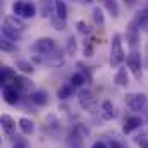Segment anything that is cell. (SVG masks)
Returning <instances> with one entry per match:
<instances>
[{
	"label": "cell",
	"mask_w": 148,
	"mask_h": 148,
	"mask_svg": "<svg viewBox=\"0 0 148 148\" xmlns=\"http://www.w3.org/2000/svg\"><path fill=\"white\" fill-rule=\"evenodd\" d=\"M124 59H126V55H124L121 35H114V38H112V47H110V66L112 67H119L124 62Z\"/></svg>",
	"instance_id": "cell-1"
},
{
	"label": "cell",
	"mask_w": 148,
	"mask_h": 148,
	"mask_svg": "<svg viewBox=\"0 0 148 148\" xmlns=\"http://www.w3.org/2000/svg\"><path fill=\"white\" fill-rule=\"evenodd\" d=\"M12 10L17 17H24V19H31L36 16V7L31 2H24V0H17L12 3Z\"/></svg>",
	"instance_id": "cell-2"
},
{
	"label": "cell",
	"mask_w": 148,
	"mask_h": 148,
	"mask_svg": "<svg viewBox=\"0 0 148 148\" xmlns=\"http://www.w3.org/2000/svg\"><path fill=\"white\" fill-rule=\"evenodd\" d=\"M77 100H79V105H81L84 110H88V112H95L97 110L98 100H97V97L93 95V91H90V90H83V91L79 93Z\"/></svg>",
	"instance_id": "cell-3"
},
{
	"label": "cell",
	"mask_w": 148,
	"mask_h": 148,
	"mask_svg": "<svg viewBox=\"0 0 148 148\" xmlns=\"http://www.w3.org/2000/svg\"><path fill=\"white\" fill-rule=\"evenodd\" d=\"M148 98L145 93H127L126 95V105L131 110H143V107L147 105Z\"/></svg>",
	"instance_id": "cell-4"
},
{
	"label": "cell",
	"mask_w": 148,
	"mask_h": 148,
	"mask_svg": "<svg viewBox=\"0 0 148 148\" xmlns=\"http://www.w3.org/2000/svg\"><path fill=\"white\" fill-rule=\"evenodd\" d=\"M31 50L35 53H41V55L43 53H50V52L55 50V40L53 38H40V40H36L33 43Z\"/></svg>",
	"instance_id": "cell-5"
},
{
	"label": "cell",
	"mask_w": 148,
	"mask_h": 148,
	"mask_svg": "<svg viewBox=\"0 0 148 148\" xmlns=\"http://www.w3.org/2000/svg\"><path fill=\"white\" fill-rule=\"evenodd\" d=\"M126 62H127L129 71L134 74V77H136V79H140V77H141V55H140L136 50H133V52L127 55Z\"/></svg>",
	"instance_id": "cell-6"
},
{
	"label": "cell",
	"mask_w": 148,
	"mask_h": 148,
	"mask_svg": "<svg viewBox=\"0 0 148 148\" xmlns=\"http://www.w3.org/2000/svg\"><path fill=\"white\" fill-rule=\"evenodd\" d=\"M2 97L9 105H16L19 102V88L16 84H7V86H3Z\"/></svg>",
	"instance_id": "cell-7"
},
{
	"label": "cell",
	"mask_w": 148,
	"mask_h": 148,
	"mask_svg": "<svg viewBox=\"0 0 148 148\" xmlns=\"http://www.w3.org/2000/svg\"><path fill=\"white\" fill-rule=\"evenodd\" d=\"M0 122H2V129H3V133H5L7 136H12V134L16 133V121H14L10 115L3 114L2 119H0Z\"/></svg>",
	"instance_id": "cell-8"
},
{
	"label": "cell",
	"mask_w": 148,
	"mask_h": 148,
	"mask_svg": "<svg viewBox=\"0 0 148 148\" xmlns=\"http://www.w3.org/2000/svg\"><path fill=\"white\" fill-rule=\"evenodd\" d=\"M141 124H143L141 117H138V115H133V117H129V119L126 121V124H124L122 131H124L126 134H129V133H133L134 129H140V127H141Z\"/></svg>",
	"instance_id": "cell-9"
},
{
	"label": "cell",
	"mask_w": 148,
	"mask_h": 148,
	"mask_svg": "<svg viewBox=\"0 0 148 148\" xmlns=\"http://www.w3.org/2000/svg\"><path fill=\"white\" fill-rule=\"evenodd\" d=\"M100 114H102V117L105 119V121H110L115 117V109H114V105H112L110 100H103L102 103H100Z\"/></svg>",
	"instance_id": "cell-10"
},
{
	"label": "cell",
	"mask_w": 148,
	"mask_h": 148,
	"mask_svg": "<svg viewBox=\"0 0 148 148\" xmlns=\"http://www.w3.org/2000/svg\"><path fill=\"white\" fill-rule=\"evenodd\" d=\"M16 73L10 69V67H7V66H3L2 67V73H0V81H2V84L3 86H7V84H10V83H14L16 81Z\"/></svg>",
	"instance_id": "cell-11"
},
{
	"label": "cell",
	"mask_w": 148,
	"mask_h": 148,
	"mask_svg": "<svg viewBox=\"0 0 148 148\" xmlns=\"http://www.w3.org/2000/svg\"><path fill=\"white\" fill-rule=\"evenodd\" d=\"M17 126H19V129H21L24 134H31V133L35 131V122H33L31 119H28V117H21L19 122H17Z\"/></svg>",
	"instance_id": "cell-12"
},
{
	"label": "cell",
	"mask_w": 148,
	"mask_h": 148,
	"mask_svg": "<svg viewBox=\"0 0 148 148\" xmlns=\"http://www.w3.org/2000/svg\"><path fill=\"white\" fill-rule=\"evenodd\" d=\"M114 83H115L117 86H127V84H129V76H127V71H126L124 67H121V69L115 73Z\"/></svg>",
	"instance_id": "cell-13"
},
{
	"label": "cell",
	"mask_w": 148,
	"mask_h": 148,
	"mask_svg": "<svg viewBox=\"0 0 148 148\" xmlns=\"http://www.w3.org/2000/svg\"><path fill=\"white\" fill-rule=\"evenodd\" d=\"M5 26H10V28H14V29H17V31H23L26 26H24V23L21 21V19H17V16H7L5 17Z\"/></svg>",
	"instance_id": "cell-14"
},
{
	"label": "cell",
	"mask_w": 148,
	"mask_h": 148,
	"mask_svg": "<svg viewBox=\"0 0 148 148\" xmlns=\"http://www.w3.org/2000/svg\"><path fill=\"white\" fill-rule=\"evenodd\" d=\"M148 24V9H143L136 14L134 21H133V26L134 28H141V26H147Z\"/></svg>",
	"instance_id": "cell-15"
},
{
	"label": "cell",
	"mask_w": 148,
	"mask_h": 148,
	"mask_svg": "<svg viewBox=\"0 0 148 148\" xmlns=\"http://www.w3.org/2000/svg\"><path fill=\"white\" fill-rule=\"evenodd\" d=\"M74 84H64V86H60L59 88V91H57V97L60 98V100H67V98H71L73 97V93H74Z\"/></svg>",
	"instance_id": "cell-16"
},
{
	"label": "cell",
	"mask_w": 148,
	"mask_h": 148,
	"mask_svg": "<svg viewBox=\"0 0 148 148\" xmlns=\"http://www.w3.org/2000/svg\"><path fill=\"white\" fill-rule=\"evenodd\" d=\"M53 7H55V12H57V17H60L62 21L67 19V5L64 0H55L53 2Z\"/></svg>",
	"instance_id": "cell-17"
},
{
	"label": "cell",
	"mask_w": 148,
	"mask_h": 148,
	"mask_svg": "<svg viewBox=\"0 0 148 148\" xmlns=\"http://www.w3.org/2000/svg\"><path fill=\"white\" fill-rule=\"evenodd\" d=\"M2 33H3V36L7 38V40H10V41H17V40L21 38V31L14 29V28H10V26H5V24H3V28H2Z\"/></svg>",
	"instance_id": "cell-18"
},
{
	"label": "cell",
	"mask_w": 148,
	"mask_h": 148,
	"mask_svg": "<svg viewBox=\"0 0 148 148\" xmlns=\"http://www.w3.org/2000/svg\"><path fill=\"white\" fill-rule=\"evenodd\" d=\"M31 102L41 107V105H47V102H48V97H47V93H45L43 90H38V91H35V93L31 95Z\"/></svg>",
	"instance_id": "cell-19"
},
{
	"label": "cell",
	"mask_w": 148,
	"mask_h": 148,
	"mask_svg": "<svg viewBox=\"0 0 148 148\" xmlns=\"http://www.w3.org/2000/svg\"><path fill=\"white\" fill-rule=\"evenodd\" d=\"M103 2V5H105V9L110 12L114 17H117L119 16V7H117V3H115V0H102Z\"/></svg>",
	"instance_id": "cell-20"
},
{
	"label": "cell",
	"mask_w": 148,
	"mask_h": 148,
	"mask_svg": "<svg viewBox=\"0 0 148 148\" xmlns=\"http://www.w3.org/2000/svg\"><path fill=\"white\" fill-rule=\"evenodd\" d=\"M83 140H84V138H81L79 134L73 133L71 138H69V147L71 148H83Z\"/></svg>",
	"instance_id": "cell-21"
},
{
	"label": "cell",
	"mask_w": 148,
	"mask_h": 148,
	"mask_svg": "<svg viewBox=\"0 0 148 148\" xmlns=\"http://www.w3.org/2000/svg\"><path fill=\"white\" fill-rule=\"evenodd\" d=\"M73 133H76V134H79L81 138H86L88 134H90V129L84 126V124H76L73 129Z\"/></svg>",
	"instance_id": "cell-22"
},
{
	"label": "cell",
	"mask_w": 148,
	"mask_h": 148,
	"mask_svg": "<svg viewBox=\"0 0 148 148\" xmlns=\"http://www.w3.org/2000/svg\"><path fill=\"white\" fill-rule=\"evenodd\" d=\"M86 83V79H84V74L81 73H76L71 76V84H74V86H83Z\"/></svg>",
	"instance_id": "cell-23"
},
{
	"label": "cell",
	"mask_w": 148,
	"mask_h": 148,
	"mask_svg": "<svg viewBox=\"0 0 148 148\" xmlns=\"http://www.w3.org/2000/svg\"><path fill=\"white\" fill-rule=\"evenodd\" d=\"M93 21L98 24V26H102L103 23H105V19H103V12H102V9H98V7H95L93 9Z\"/></svg>",
	"instance_id": "cell-24"
},
{
	"label": "cell",
	"mask_w": 148,
	"mask_h": 148,
	"mask_svg": "<svg viewBox=\"0 0 148 148\" xmlns=\"http://www.w3.org/2000/svg\"><path fill=\"white\" fill-rule=\"evenodd\" d=\"M17 67H19V69H21V71H23V73H33V66H31V64H29V62H24V60H19V62H17Z\"/></svg>",
	"instance_id": "cell-25"
},
{
	"label": "cell",
	"mask_w": 148,
	"mask_h": 148,
	"mask_svg": "<svg viewBox=\"0 0 148 148\" xmlns=\"http://www.w3.org/2000/svg\"><path fill=\"white\" fill-rule=\"evenodd\" d=\"M76 26H77V31H79V33H83V35H90V28H88V24H86L84 21H77Z\"/></svg>",
	"instance_id": "cell-26"
},
{
	"label": "cell",
	"mask_w": 148,
	"mask_h": 148,
	"mask_svg": "<svg viewBox=\"0 0 148 148\" xmlns=\"http://www.w3.org/2000/svg\"><path fill=\"white\" fill-rule=\"evenodd\" d=\"M136 143L141 148H148V136L147 134H140V136L136 138Z\"/></svg>",
	"instance_id": "cell-27"
},
{
	"label": "cell",
	"mask_w": 148,
	"mask_h": 148,
	"mask_svg": "<svg viewBox=\"0 0 148 148\" xmlns=\"http://www.w3.org/2000/svg\"><path fill=\"white\" fill-rule=\"evenodd\" d=\"M9 41H10V40H7V38H5V40L0 43V45H2V48H3V50H16V47H14V45H10Z\"/></svg>",
	"instance_id": "cell-28"
},
{
	"label": "cell",
	"mask_w": 148,
	"mask_h": 148,
	"mask_svg": "<svg viewBox=\"0 0 148 148\" xmlns=\"http://www.w3.org/2000/svg\"><path fill=\"white\" fill-rule=\"evenodd\" d=\"M109 148H126V147H124L122 143H119V141H110Z\"/></svg>",
	"instance_id": "cell-29"
},
{
	"label": "cell",
	"mask_w": 148,
	"mask_h": 148,
	"mask_svg": "<svg viewBox=\"0 0 148 148\" xmlns=\"http://www.w3.org/2000/svg\"><path fill=\"white\" fill-rule=\"evenodd\" d=\"M91 148H109V147H107L103 141H97V143H93V147Z\"/></svg>",
	"instance_id": "cell-30"
},
{
	"label": "cell",
	"mask_w": 148,
	"mask_h": 148,
	"mask_svg": "<svg viewBox=\"0 0 148 148\" xmlns=\"http://www.w3.org/2000/svg\"><path fill=\"white\" fill-rule=\"evenodd\" d=\"M74 50H76V45H74V40L71 38V40H69V52H71V55L74 53Z\"/></svg>",
	"instance_id": "cell-31"
},
{
	"label": "cell",
	"mask_w": 148,
	"mask_h": 148,
	"mask_svg": "<svg viewBox=\"0 0 148 148\" xmlns=\"http://www.w3.org/2000/svg\"><path fill=\"white\" fill-rule=\"evenodd\" d=\"M14 148H26V145H24L23 141H19V143H16V145H14Z\"/></svg>",
	"instance_id": "cell-32"
},
{
	"label": "cell",
	"mask_w": 148,
	"mask_h": 148,
	"mask_svg": "<svg viewBox=\"0 0 148 148\" xmlns=\"http://www.w3.org/2000/svg\"><path fill=\"white\" fill-rule=\"evenodd\" d=\"M84 2H88V3H91V2H95V0H84Z\"/></svg>",
	"instance_id": "cell-33"
},
{
	"label": "cell",
	"mask_w": 148,
	"mask_h": 148,
	"mask_svg": "<svg viewBox=\"0 0 148 148\" xmlns=\"http://www.w3.org/2000/svg\"><path fill=\"white\" fill-rule=\"evenodd\" d=\"M127 2H129V3H133V2H134V0H127Z\"/></svg>",
	"instance_id": "cell-34"
}]
</instances>
